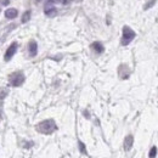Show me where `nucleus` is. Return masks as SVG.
Segmentation results:
<instances>
[{"instance_id": "1", "label": "nucleus", "mask_w": 158, "mask_h": 158, "mask_svg": "<svg viewBox=\"0 0 158 158\" xmlns=\"http://www.w3.org/2000/svg\"><path fill=\"white\" fill-rule=\"evenodd\" d=\"M36 129L38 133L40 134H44V135H50L54 131L57 130V125L54 119H46V120H43L40 122L39 124L36 127Z\"/></svg>"}, {"instance_id": "2", "label": "nucleus", "mask_w": 158, "mask_h": 158, "mask_svg": "<svg viewBox=\"0 0 158 158\" xmlns=\"http://www.w3.org/2000/svg\"><path fill=\"white\" fill-rule=\"evenodd\" d=\"M26 80L25 74L22 72H15L9 75V83L12 86H21Z\"/></svg>"}, {"instance_id": "3", "label": "nucleus", "mask_w": 158, "mask_h": 158, "mask_svg": "<svg viewBox=\"0 0 158 158\" xmlns=\"http://www.w3.org/2000/svg\"><path fill=\"white\" fill-rule=\"evenodd\" d=\"M135 38V32L133 31L130 27L124 26L123 27V37H122V45H128L131 43V40Z\"/></svg>"}, {"instance_id": "4", "label": "nucleus", "mask_w": 158, "mask_h": 158, "mask_svg": "<svg viewBox=\"0 0 158 158\" xmlns=\"http://www.w3.org/2000/svg\"><path fill=\"white\" fill-rule=\"evenodd\" d=\"M17 48H18V45H17V43H12V44H11V45L9 46V48H8L6 52H5L4 60H5V61H10L11 58L14 57V55L16 54V51H17Z\"/></svg>"}, {"instance_id": "5", "label": "nucleus", "mask_w": 158, "mask_h": 158, "mask_svg": "<svg viewBox=\"0 0 158 158\" xmlns=\"http://www.w3.org/2000/svg\"><path fill=\"white\" fill-rule=\"evenodd\" d=\"M44 12L46 16H49V17H54L57 15V10L56 8L54 6V5H51V3H48L45 5V8H44Z\"/></svg>"}, {"instance_id": "6", "label": "nucleus", "mask_w": 158, "mask_h": 158, "mask_svg": "<svg viewBox=\"0 0 158 158\" xmlns=\"http://www.w3.org/2000/svg\"><path fill=\"white\" fill-rule=\"evenodd\" d=\"M28 52H29V56L31 57L37 56V54H38V44H37V42H34V40H31V42H29Z\"/></svg>"}, {"instance_id": "7", "label": "nucleus", "mask_w": 158, "mask_h": 158, "mask_svg": "<svg viewBox=\"0 0 158 158\" xmlns=\"http://www.w3.org/2000/svg\"><path fill=\"white\" fill-rule=\"evenodd\" d=\"M118 73H119V77H120L122 79H127L128 77H129L130 71H129V68H128V66L120 65L119 68H118Z\"/></svg>"}, {"instance_id": "8", "label": "nucleus", "mask_w": 158, "mask_h": 158, "mask_svg": "<svg viewBox=\"0 0 158 158\" xmlns=\"http://www.w3.org/2000/svg\"><path fill=\"white\" fill-rule=\"evenodd\" d=\"M133 145H134V136L133 135L125 136V139H124V150L125 151H130L131 147H133Z\"/></svg>"}, {"instance_id": "9", "label": "nucleus", "mask_w": 158, "mask_h": 158, "mask_svg": "<svg viewBox=\"0 0 158 158\" xmlns=\"http://www.w3.org/2000/svg\"><path fill=\"white\" fill-rule=\"evenodd\" d=\"M91 49H92L94 51H95L97 55L102 54V52L105 51L103 45H102V43H100V42H95V43H92V44H91Z\"/></svg>"}, {"instance_id": "10", "label": "nucleus", "mask_w": 158, "mask_h": 158, "mask_svg": "<svg viewBox=\"0 0 158 158\" xmlns=\"http://www.w3.org/2000/svg\"><path fill=\"white\" fill-rule=\"evenodd\" d=\"M17 15H18V11L16 9H8L5 11V17L9 20H12V18H16Z\"/></svg>"}, {"instance_id": "11", "label": "nucleus", "mask_w": 158, "mask_h": 158, "mask_svg": "<svg viewBox=\"0 0 158 158\" xmlns=\"http://www.w3.org/2000/svg\"><path fill=\"white\" fill-rule=\"evenodd\" d=\"M8 95H9V89H8V88H0V101H3Z\"/></svg>"}, {"instance_id": "12", "label": "nucleus", "mask_w": 158, "mask_h": 158, "mask_svg": "<svg viewBox=\"0 0 158 158\" xmlns=\"http://www.w3.org/2000/svg\"><path fill=\"white\" fill-rule=\"evenodd\" d=\"M78 147H79V151H80V153H81V155H88V151H86L85 145H84L83 142H81L80 140L78 141Z\"/></svg>"}, {"instance_id": "13", "label": "nucleus", "mask_w": 158, "mask_h": 158, "mask_svg": "<svg viewBox=\"0 0 158 158\" xmlns=\"http://www.w3.org/2000/svg\"><path fill=\"white\" fill-rule=\"evenodd\" d=\"M31 15H32V12H31V11H26V12L25 14H23V16H22V22L23 23H26V22H28L29 20H31Z\"/></svg>"}, {"instance_id": "14", "label": "nucleus", "mask_w": 158, "mask_h": 158, "mask_svg": "<svg viewBox=\"0 0 158 158\" xmlns=\"http://www.w3.org/2000/svg\"><path fill=\"white\" fill-rule=\"evenodd\" d=\"M156 156H157V147L156 146H152L150 150V153H148V158H156Z\"/></svg>"}, {"instance_id": "15", "label": "nucleus", "mask_w": 158, "mask_h": 158, "mask_svg": "<svg viewBox=\"0 0 158 158\" xmlns=\"http://www.w3.org/2000/svg\"><path fill=\"white\" fill-rule=\"evenodd\" d=\"M155 4H156V0H150V1L144 6V9H145V10H148V9H151L152 6H153Z\"/></svg>"}, {"instance_id": "16", "label": "nucleus", "mask_w": 158, "mask_h": 158, "mask_svg": "<svg viewBox=\"0 0 158 158\" xmlns=\"http://www.w3.org/2000/svg\"><path fill=\"white\" fill-rule=\"evenodd\" d=\"M71 0H49V3H61V4H67Z\"/></svg>"}, {"instance_id": "17", "label": "nucleus", "mask_w": 158, "mask_h": 158, "mask_svg": "<svg viewBox=\"0 0 158 158\" xmlns=\"http://www.w3.org/2000/svg\"><path fill=\"white\" fill-rule=\"evenodd\" d=\"M33 145H34V142H33V141H29V142H26V144H25V145H23V146H25V147H26V148H31V147H32V146H33Z\"/></svg>"}, {"instance_id": "18", "label": "nucleus", "mask_w": 158, "mask_h": 158, "mask_svg": "<svg viewBox=\"0 0 158 158\" xmlns=\"http://www.w3.org/2000/svg\"><path fill=\"white\" fill-rule=\"evenodd\" d=\"M10 3V0H0V4L1 5H8Z\"/></svg>"}, {"instance_id": "19", "label": "nucleus", "mask_w": 158, "mask_h": 158, "mask_svg": "<svg viewBox=\"0 0 158 158\" xmlns=\"http://www.w3.org/2000/svg\"><path fill=\"white\" fill-rule=\"evenodd\" d=\"M84 116L86 117V118H90V116H89V113H88V111H84Z\"/></svg>"}, {"instance_id": "20", "label": "nucleus", "mask_w": 158, "mask_h": 158, "mask_svg": "<svg viewBox=\"0 0 158 158\" xmlns=\"http://www.w3.org/2000/svg\"><path fill=\"white\" fill-rule=\"evenodd\" d=\"M36 1H37V3H39V1H42V0H36Z\"/></svg>"}]
</instances>
